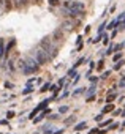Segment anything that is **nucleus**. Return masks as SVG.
Wrapping results in <instances>:
<instances>
[{
    "label": "nucleus",
    "instance_id": "obj_1",
    "mask_svg": "<svg viewBox=\"0 0 125 134\" xmlns=\"http://www.w3.org/2000/svg\"><path fill=\"white\" fill-rule=\"evenodd\" d=\"M32 57L37 60L40 65H44V63H47L49 60H51V57H49V54H47L44 49H43L41 46L37 47V49H33V52H32Z\"/></svg>",
    "mask_w": 125,
    "mask_h": 134
},
{
    "label": "nucleus",
    "instance_id": "obj_2",
    "mask_svg": "<svg viewBox=\"0 0 125 134\" xmlns=\"http://www.w3.org/2000/svg\"><path fill=\"white\" fill-rule=\"evenodd\" d=\"M40 46H41L47 54H49L51 58L56 57V54H57V47H56V44H52V40L49 38V36H47V38H43L41 43H40Z\"/></svg>",
    "mask_w": 125,
    "mask_h": 134
},
{
    "label": "nucleus",
    "instance_id": "obj_3",
    "mask_svg": "<svg viewBox=\"0 0 125 134\" xmlns=\"http://www.w3.org/2000/svg\"><path fill=\"white\" fill-rule=\"evenodd\" d=\"M65 6H67L70 11H76V13H82L84 11V3L82 2H67Z\"/></svg>",
    "mask_w": 125,
    "mask_h": 134
},
{
    "label": "nucleus",
    "instance_id": "obj_4",
    "mask_svg": "<svg viewBox=\"0 0 125 134\" xmlns=\"http://www.w3.org/2000/svg\"><path fill=\"white\" fill-rule=\"evenodd\" d=\"M112 109H114V106H112V104H109V106H106V107L103 109V112H111Z\"/></svg>",
    "mask_w": 125,
    "mask_h": 134
},
{
    "label": "nucleus",
    "instance_id": "obj_5",
    "mask_svg": "<svg viewBox=\"0 0 125 134\" xmlns=\"http://www.w3.org/2000/svg\"><path fill=\"white\" fill-rule=\"evenodd\" d=\"M84 128H86V122H84V123H79V125H78V126H76L74 129H78V131H81V129H84Z\"/></svg>",
    "mask_w": 125,
    "mask_h": 134
},
{
    "label": "nucleus",
    "instance_id": "obj_6",
    "mask_svg": "<svg viewBox=\"0 0 125 134\" xmlns=\"http://www.w3.org/2000/svg\"><path fill=\"white\" fill-rule=\"evenodd\" d=\"M67 110H68V107H67V106H62V107H59V112H60V114H65Z\"/></svg>",
    "mask_w": 125,
    "mask_h": 134
},
{
    "label": "nucleus",
    "instance_id": "obj_7",
    "mask_svg": "<svg viewBox=\"0 0 125 134\" xmlns=\"http://www.w3.org/2000/svg\"><path fill=\"white\" fill-rule=\"evenodd\" d=\"M3 55V41H0V57Z\"/></svg>",
    "mask_w": 125,
    "mask_h": 134
},
{
    "label": "nucleus",
    "instance_id": "obj_8",
    "mask_svg": "<svg viewBox=\"0 0 125 134\" xmlns=\"http://www.w3.org/2000/svg\"><path fill=\"white\" fill-rule=\"evenodd\" d=\"M122 65H124V62H119V63L114 66V69H120V66H122Z\"/></svg>",
    "mask_w": 125,
    "mask_h": 134
},
{
    "label": "nucleus",
    "instance_id": "obj_9",
    "mask_svg": "<svg viewBox=\"0 0 125 134\" xmlns=\"http://www.w3.org/2000/svg\"><path fill=\"white\" fill-rule=\"evenodd\" d=\"M47 88H49V84H44V85H43V88H41V92H46Z\"/></svg>",
    "mask_w": 125,
    "mask_h": 134
},
{
    "label": "nucleus",
    "instance_id": "obj_10",
    "mask_svg": "<svg viewBox=\"0 0 125 134\" xmlns=\"http://www.w3.org/2000/svg\"><path fill=\"white\" fill-rule=\"evenodd\" d=\"M74 122V117H71V118H67L65 120V123H73Z\"/></svg>",
    "mask_w": 125,
    "mask_h": 134
},
{
    "label": "nucleus",
    "instance_id": "obj_11",
    "mask_svg": "<svg viewBox=\"0 0 125 134\" xmlns=\"http://www.w3.org/2000/svg\"><path fill=\"white\" fill-rule=\"evenodd\" d=\"M51 5H59V0H49Z\"/></svg>",
    "mask_w": 125,
    "mask_h": 134
},
{
    "label": "nucleus",
    "instance_id": "obj_12",
    "mask_svg": "<svg viewBox=\"0 0 125 134\" xmlns=\"http://www.w3.org/2000/svg\"><path fill=\"white\" fill-rule=\"evenodd\" d=\"M30 92H32V87H27V88H26V90H24L22 93H26V95H27V93H30Z\"/></svg>",
    "mask_w": 125,
    "mask_h": 134
},
{
    "label": "nucleus",
    "instance_id": "obj_13",
    "mask_svg": "<svg viewBox=\"0 0 125 134\" xmlns=\"http://www.w3.org/2000/svg\"><path fill=\"white\" fill-rule=\"evenodd\" d=\"M14 6L19 8V6H21V0H14Z\"/></svg>",
    "mask_w": 125,
    "mask_h": 134
},
{
    "label": "nucleus",
    "instance_id": "obj_14",
    "mask_svg": "<svg viewBox=\"0 0 125 134\" xmlns=\"http://www.w3.org/2000/svg\"><path fill=\"white\" fill-rule=\"evenodd\" d=\"M120 57H122V54H116V55H114V60H116V62H117V60H119Z\"/></svg>",
    "mask_w": 125,
    "mask_h": 134
},
{
    "label": "nucleus",
    "instance_id": "obj_15",
    "mask_svg": "<svg viewBox=\"0 0 125 134\" xmlns=\"http://www.w3.org/2000/svg\"><path fill=\"white\" fill-rule=\"evenodd\" d=\"M84 92V88H78L76 92H74V95H79V93H82Z\"/></svg>",
    "mask_w": 125,
    "mask_h": 134
},
{
    "label": "nucleus",
    "instance_id": "obj_16",
    "mask_svg": "<svg viewBox=\"0 0 125 134\" xmlns=\"http://www.w3.org/2000/svg\"><path fill=\"white\" fill-rule=\"evenodd\" d=\"M117 128H119V125H117V123H114V125H112V126H111L109 129H117Z\"/></svg>",
    "mask_w": 125,
    "mask_h": 134
},
{
    "label": "nucleus",
    "instance_id": "obj_17",
    "mask_svg": "<svg viewBox=\"0 0 125 134\" xmlns=\"http://www.w3.org/2000/svg\"><path fill=\"white\" fill-rule=\"evenodd\" d=\"M114 98H116L114 95H111V96H108V103H109V101H112V99H114Z\"/></svg>",
    "mask_w": 125,
    "mask_h": 134
},
{
    "label": "nucleus",
    "instance_id": "obj_18",
    "mask_svg": "<svg viewBox=\"0 0 125 134\" xmlns=\"http://www.w3.org/2000/svg\"><path fill=\"white\" fill-rule=\"evenodd\" d=\"M94 92H95V87H94V85H92V87L89 88V93H94Z\"/></svg>",
    "mask_w": 125,
    "mask_h": 134
},
{
    "label": "nucleus",
    "instance_id": "obj_19",
    "mask_svg": "<svg viewBox=\"0 0 125 134\" xmlns=\"http://www.w3.org/2000/svg\"><path fill=\"white\" fill-rule=\"evenodd\" d=\"M11 117H14V112H11L10 110V112H8V118H11Z\"/></svg>",
    "mask_w": 125,
    "mask_h": 134
},
{
    "label": "nucleus",
    "instance_id": "obj_20",
    "mask_svg": "<svg viewBox=\"0 0 125 134\" xmlns=\"http://www.w3.org/2000/svg\"><path fill=\"white\" fill-rule=\"evenodd\" d=\"M22 5L27 6V5H29V0H22Z\"/></svg>",
    "mask_w": 125,
    "mask_h": 134
},
{
    "label": "nucleus",
    "instance_id": "obj_21",
    "mask_svg": "<svg viewBox=\"0 0 125 134\" xmlns=\"http://www.w3.org/2000/svg\"><path fill=\"white\" fill-rule=\"evenodd\" d=\"M11 0H6V8H11V3H10Z\"/></svg>",
    "mask_w": 125,
    "mask_h": 134
},
{
    "label": "nucleus",
    "instance_id": "obj_22",
    "mask_svg": "<svg viewBox=\"0 0 125 134\" xmlns=\"http://www.w3.org/2000/svg\"><path fill=\"white\" fill-rule=\"evenodd\" d=\"M89 134H97V129H92V131H90Z\"/></svg>",
    "mask_w": 125,
    "mask_h": 134
},
{
    "label": "nucleus",
    "instance_id": "obj_23",
    "mask_svg": "<svg viewBox=\"0 0 125 134\" xmlns=\"http://www.w3.org/2000/svg\"><path fill=\"white\" fill-rule=\"evenodd\" d=\"M124 25H125V22H124ZM124 25H122V27H124Z\"/></svg>",
    "mask_w": 125,
    "mask_h": 134
}]
</instances>
